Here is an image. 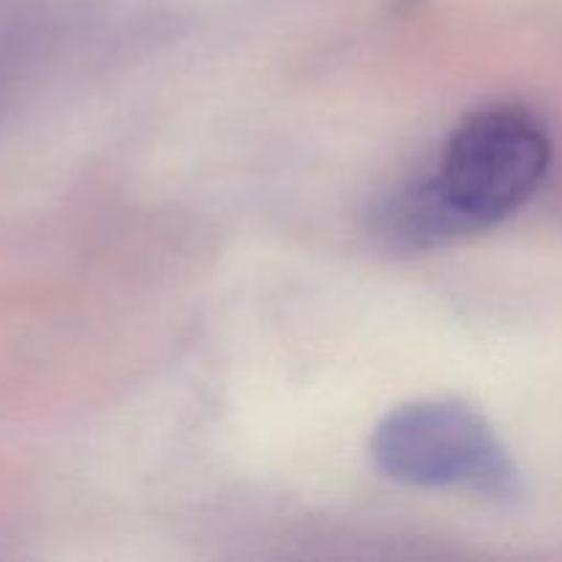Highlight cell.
<instances>
[{
    "mask_svg": "<svg viewBox=\"0 0 562 562\" xmlns=\"http://www.w3.org/2000/svg\"><path fill=\"white\" fill-rule=\"evenodd\" d=\"M552 137L521 108L470 115L445 146L431 181L448 212L470 236L514 214L547 176Z\"/></svg>",
    "mask_w": 562,
    "mask_h": 562,
    "instance_id": "cell-2",
    "label": "cell"
},
{
    "mask_svg": "<svg viewBox=\"0 0 562 562\" xmlns=\"http://www.w3.org/2000/svg\"><path fill=\"white\" fill-rule=\"evenodd\" d=\"M371 456L393 481L420 488H470L494 503L521 497L519 470L486 417L461 401H415L373 431Z\"/></svg>",
    "mask_w": 562,
    "mask_h": 562,
    "instance_id": "cell-1",
    "label": "cell"
}]
</instances>
